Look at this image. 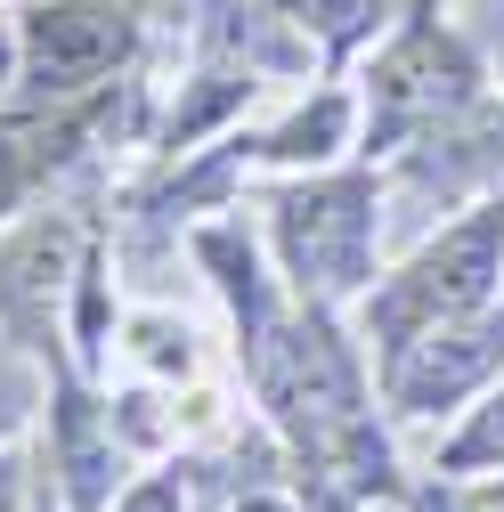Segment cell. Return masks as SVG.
<instances>
[{
	"label": "cell",
	"mask_w": 504,
	"mask_h": 512,
	"mask_svg": "<svg viewBox=\"0 0 504 512\" xmlns=\"http://www.w3.org/2000/svg\"><path fill=\"white\" fill-rule=\"evenodd\" d=\"M277 236H285V269L301 293L342 301L366 285V252H374V187L366 179H334V187H301L277 204Z\"/></svg>",
	"instance_id": "obj_1"
},
{
	"label": "cell",
	"mask_w": 504,
	"mask_h": 512,
	"mask_svg": "<svg viewBox=\"0 0 504 512\" xmlns=\"http://www.w3.org/2000/svg\"><path fill=\"white\" fill-rule=\"evenodd\" d=\"M496 252H504V204L472 212L464 228H448L423 261L383 293V334L407 342L423 326H448V317H480L488 285H496Z\"/></svg>",
	"instance_id": "obj_2"
},
{
	"label": "cell",
	"mask_w": 504,
	"mask_h": 512,
	"mask_svg": "<svg viewBox=\"0 0 504 512\" xmlns=\"http://www.w3.org/2000/svg\"><path fill=\"white\" fill-rule=\"evenodd\" d=\"M131 9H114V0H41V9L25 17V82L33 90H82L98 74H114L122 57H131Z\"/></svg>",
	"instance_id": "obj_3"
},
{
	"label": "cell",
	"mask_w": 504,
	"mask_h": 512,
	"mask_svg": "<svg viewBox=\"0 0 504 512\" xmlns=\"http://www.w3.org/2000/svg\"><path fill=\"white\" fill-rule=\"evenodd\" d=\"M496 358H504V334L488 326V317H448V326H423V334L391 342V407H399V415L456 407Z\"/></svg>",
	"instance_id": "obj_4"
},
{
	"label": "cell",
	"mask_w": 504,
	"mask_h": 512,
	"mask_svg": "<svg viewBox=\"0 0 504 512\" xmlns=\"http://www.w3.org/2000/svg\"><path fill=\"white\" fill-rule=\"evenodd\" d=\"M374 98H383V131H399V122L415 114H448L472 98V66L439 41L431 25H415L391 57H383V74H374Z\"/></svg>",
	"instance_id": "obj_5"
},
{
	"label": "cell",
	"mask_w": 504,
	"mask_h": 512,
	"mask_svg": "<svg viewBox=\"0 0 504 512\" xmlns=\"http://www.w3.org/2000/svg\"><path fill=\"white\" fill-rule=\"evenodd\" d=\"M57 464H66L74 512L106 504V488H114V415L82 391H66V407H57Z\"/></svg>",
	"instance_id": "obj_6"
},
{
	"label": "cell",
	"mask_w": 504,
	"mask_h": 512,
	"mask_svg": "<svg viewBox=\"0 0 504 512\" xmlns=\"http://www.w3.org/2000/svg\"><path fill=\"white\" fill-rule=\"evenodd\" d=\"M342 122H350V106L342 98H318V114H301V122H285V131L269 139V155H309V163H318V155H334V139H342Z\"/></svg>",
	"instance_id": "obj_7"
},
{
	"label": "cell",
	"mask_w": 504,
	"mask_h": 512,
	"mask_svg": "<svg viewBox=\"0 0 504 512\" xmlns=\"http://www.w3.org/2000/svg\"><path fill=\"white\" fill-rule=\"evenodd\" d=\"M448 464H504V391H496V399L480 407V423L448 447Z\"/></svg>",
	"instance_id": "obj_8"
},
{
	"label": "cell",
	"mask_w": 504,
	"mask_h": 512,
	"mask_svg": "<svg viewBox=\"0 0 504 512\" xmlns=\"http://www.w3.org/2000/svg\"><path fill=\"white\" fill-rule=\"evenodd\" d=\"M114 512H187V488H179L171 472H155V480H139L131 496H122Z\"/></svg>",
	"instance_id": "obj_9"
},
{
	"label": "cell",
	"mask_w": 504,
	"mask_h": 512,
	"mask_svg": "<svg viewBox=\"0 0 504 512\" xmlns=\"http://www.w3.org/2000/svg\"><path fill=\"white\" fill-rule=\"evenodd\" d=\"M17 187H25V139H17V131H0V212L17 204Z\"/></svg>",
	"instance_id": "obj_10"
},
{
	"label": "cell",
	"mask_w": 504,
	"mask_h": 512,
	"mask_svg": "<svg viewBox=\"0 0 504 512\" xmlns=\"http://www.w3.org/2000/svg\"><path fill=\"white\" fill-rule=\"evenodd\" d=\"M415 512H472V504H456V496H439V488H423V496H415Z\"/></svg>",
	"instance_id": "obj_11"
},
{
	"label": "cell",
	"mask_w": 504,
	"mask_h": 512,
	"mask_svg": "<svg viewBox=\"0 0 504 512\" xmlns=\"http://www.w3.org/2000/svg\"><path fill=\"white\" fill-rule=\"evenodd\" d=\"M0 512H17V472L0 464Z\"/></svg>",
	"instance_id": "obj_12"
},
{
	"label": "cell",
	"mask_w": 504,
	"mask_h": 512,
	"mask_svg": "<svg viewBox=\"0 0 504 512\" xmlns=\"http://www.w3.org/2000/svg\"><path fill=\"white\" fill-rule=\"evenodd\" d=\"M236 512H285V504H269V496H244V504H236Z\"/></svg>",
	"instance_id": "obj_13"
},
{
	"label": "cell",
	"mask_w": 504,
	"mask_h": 512,
	"mask_svg": "<svg viewBox=\"0 0 504 512\" xmlns=\"http://www.w3.org/2000/svg\"><path fill=\"white\" fill-rule=\"evenodd\" d=\"M9 57H17V49H9V33H0V82H9Z\"/></svg>",
	"instance_id": "obj_14"
},
{
	"label": "cell",
	"mask_w": 504,
	"mask_h": 512,
	"mask_svg": "<svg viewBox=\"0 0 504 512\" xmlns=\"http://www.w3.org/2000/svg\"><path fill=\"white\" fill-rule=\"evenodd\" d=\"M488 512H504V496H496V504H488Z\"/></svg>",
	"instance_id": "obj_15"
},
{
	"label": "cell",
	"mask_w": 504,
	"mask_h": 512,
	"mask_svg": "<svg viewBox=\"0 0 504 512\" xmlns=\"http://www.w3.org/2000/svg\"><path fill=\"white\" fill-rule=\"evenodd\" d=\"M0 423H9V407H0Z\"/></svg>",
	"instance_id": "obj_16"
}]
</instances>
